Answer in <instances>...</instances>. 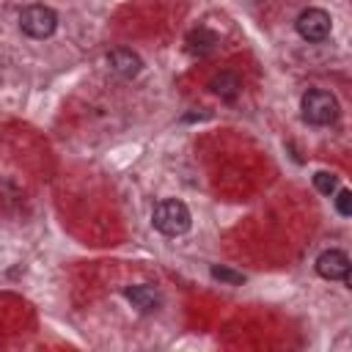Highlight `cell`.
<instances>
[{
  "label": "cell",
  "instance_id": "6da1fadb",
  "mask_svg": "<svg viewBox=\"0 0 352 352\" xmlns=\"http://www.w3.org/2000/svg\"><path fill=\"white\" fill-rule=\"evenodd\" d=\"M151 223L160 234L165 236H182L184 231H190V209L184 201L179 198H162L154 204V212H151Z\"/></svg>",
  "mask_w": 352,
  "mask_h": 352
},
{
  "label": "cell",
  "instance_id": "7a4b0ae2",
  "mask_svg": "<svg viewBox=\"0 0 352 352\" xmlns=\"http://www.w3.org/2000/svg\"><path fill=\"white\" fill-rule=\"evenodd\" d=\"M300 110H302V118L308 124H314V126H330L341 113L338 99L324 88H308L302 94Z\"/></svg>",
  "mask_w": 352,
  "mask_h": 352
},
{
  "label": "cell",
  "instance_id": "3957f363",
  "mask_svg": "<svg viewBox=\"0 0 352 352\" xmlns=\"http://www.w3.org/2000/svg\"><path fill=\"white\" fill-rule=\"evenodd\" d=\"M58 28V14L50 6L33 3L19 11V30L30 38H50Z\"/></svg>",
  "mask_w": 352,
  "mask_h": 352
},
{
  "label": "cell",
  "instance_id": "277c9868",
  "mask_svg": "<svg viewBox=\"0 0 352 352\" xmlns=\"http://www.w3.org/2000/svg\"><path fill=\"white\" fill-rule=\"evenodd\" d=\"M294 28H297L300 38H305V41H311V44H319V41H324V38L330 36L333 19H330V14H327L324 8H305V11L297 16Z\"/></svg>",
  "mask_w": 352,
  "mask_h": 352
},
{
  "label": "cell",
  "instance_id": "5b68a950",
  "mask_svg": "<svg viewBox=\"0 0 352 352\" xmlns=\"http://www.w3.org/2000/svg\"><path fill=\"white\" fill-rule=\"evenodd\" d=\"M107 66H110L113 74H118V77H124V80H132V77L140 74L143 60H140V55L132 52L129 47H116V50L107 52Z\"/></svg>",
  "mask_w": 352,
  "mask_h": 352
},
{
  "label": "cell",
  "instance_id": "8992f818",
  "mask_svg": "<svg viewBox=\"0 0 352 352\" xmlns=\"http://www.w3.org/2000/svg\"><path fill=\"white\" fill-rule=\"evenodd\" d=\"M349 264H352V261H349V256H346L344 250L330 248V250L319 253V258H316V272H319V278H324V280H344Z\"/></svg>",
  "mask_w": 352,
  "mask_h": 352
},
{
  "label": "cell",
  "instance_id": "52a82bcc",
  "mask_svg": "<svg viewBox=\"0 0 352 352\" xmlns=\"http://www.w3.org/2000/svg\"><path fill=\"white\" fill-rule=\"evenodd\" d=\"M126 300L132 302V308H138L140 314H154L160 305H162V297L154 286L148 283H135V286H126Z\"/></svg>",
  "mask_w": 352,
  "mask_h": 352
},
{
  "label": "cell",
  "instance_id": "ba28073f",
  "mask_svg": "<svg viewBox=\"0 0 352 352\" xmlns=\"http://www.w3.org/2000/svg\"><path fill=\"white\" fill-rule=\"evenodd\" d=\"M209 91L214 96H220L223 102H234L239 96V91H242V80H239L236 72H220V74H214L209 80Z\"/></svg>",
  "mask_w": 352,
  "mask_h": 352
},
{
  "label": "cell",
  "instance_id": "9c48e42d",
  "mask_svg": "<svg viewBox=\"0 0 352 352\" xmlns=\"http://www.w3.org/2000/svg\"><path fill=\"white\" fill-rule=\"evenodd\" d=\"M217 33H212V30H206V28H198V30H192L190 36H187V50L192 52V55H209L214 47H217Z\"/></svg>",
  "mask_w": 352,
  "mask_h": 352
},
{
  "label": "cell",
  "instance_id": "30bf717a",
  "mask_svg": "<svg viewBox=\"0 0 352 352\" xmlns=\"http://www.w3.org/2000/svg\"><path fill=\"white\" fill-rule=\"evenodd\" d=\"M314 187H316V192H322V195H333V192L338 190V179H336L333 173H327V170H316V173H314Z\"/></svg>",
  "mask_w": 352,
  "mask_h": 352
},
{
  "label": "cell",
  "instance_id": "8fae6325",
  "mask_svg": "<svg viewBox=\"0 0 352 352\" xmlns=\"http://www.w3.org/2000/svg\"><path fill=\"white\" fill-rule=\"evenodd\" d=\"M336 212L344 214V217H352V190H336Z\"/></svg>",
  "mask_w": 352,
  "mask_h": 352
},
{
  "label": "cell",
  "instance_id": "7c38bea8",
  "mask_svg": "<svg viewBox=\"0 0 352 352\" xmlns=\"http://www.w3.org/2000/svg\"><path fill=\"white\" fill-rule=\"evenodd\" d=\"M212 278L223 280V283H231V286H239L245 280L242 272H234V270H226V267H212Z\"/></svg>",
  "mask_w": 352,
  "mask_h": 352
},
{
  "label": "cell",
  "instance_id": "4fadbf2b",
  "mask_svg": "<svg viewBox=\"0 0 352 352\" xmlns=\"http://www.w3.org/2000/svg\"><path fill=\"white\" fill-rule=\"evenodd\" d=\"M344 283H346V289L352 292V264H349V270H346V275H344Z\"/></svg>",
  "mask_w": 352,
  "mask_h": 352
}]
</instances>
